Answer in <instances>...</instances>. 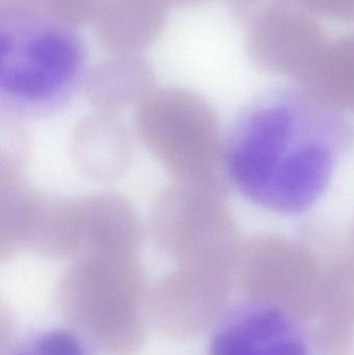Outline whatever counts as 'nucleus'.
Here are the masks:
<instances>
[{
  "label": "nucleus",
  "instance_id": "39448f33",
  "mask_svg": "<svg viewBox=\"0 0 354 355\" xmlns=\"http://www.w3.org/2000/svg\"><path fill=\"white\" fill-rule=\"evenodd\" d=\"M224 194L222 190L176 182L156 196L150 232L154 243L177 266L237 277L243 242Z\"/></svg>",
  "mask_w": 354,
  "mask_h": 355
},
{
  "label": "nucleus",
  "instance_id": "4468645a",
  "mask_svg": "<svg viewBox=\"0 0 354 355\" xmlns=\"http://www.w3.org/2000/svg\"><path fill=\"white\" fill-rule=\"evenodd\" d=\"M297 80L299 89L321 105L342 114L354 112V33L328 42Z\"/></svg>",
  "mask_w": 354,
  "mask_h": 355
},
{
  "label": "nucleus",
  "instance_id": "2eb2a0df",
  "mask_svg": "<svg viewBox=\"0 0 354 355\" xmlns=\"http://www.w3.org/2000/svg\"><path fill=\"white\" fill-rule=\"evenodd\" d=\"M44 196L21 166L0 164V260L26 250Z\"/></svg>",
  "mask_w": 354,
  "mask_h": 355
},
{
  "label": "nucleus",
  "instance_id": "a211bd4d",
  "mask_svg": "<svg viewBox=\"0 0 354 355\" xmlns=\"http://www.w3.org/2000/svg\"><path fill=\"white\" fill-rule=\"evenodd\" d=\"M168 1L170 2V6L177 4V6H197L211 1V0H168Z\"/></svg>",
  "mask_w": 354,
  "mask_h": 355
},
{
  "label": "nucleus",
  "instance_id": "7ed1b4c3",
  "mask_svg": "<svg viewBox=\"0 0 354 355\" xmlns=\"http://www.w3.org/2000/svg\"><path fill=\"white\" fill-rule=\"evenodd\" d=\"M148 295L139 254L81 252L55 290L62 316L96 348L134 355L145 337Z\"/></svg>",
  "mask_w": 354,
  "mask_h": 355
},
{
  "label": "nucleus",
  "instance_id": "9b49d317",
  "mask_svg": "<svg viewBox=\"0 0 354 355\" xmlns=\"http://www.w3.org/2000/svg\"><path fill=\"white\" fill-rule=\"evenodd\" d=\"M170 6L168 0H99L91 26L110 54H141L163 33Z\"/></svg>",
  "mask_w": 354,
  "mask_h": 355
},
{
  "label": "nucleus",
  "instance_id": "f257e3e1",
  "mask_svg": "<svg viewBox=\"0 0 354 355\" xmlns=\"http://www.w3.org/2000/svg\"><path fill=\"white\" fill-rule=\"evenodd\" d=\"M351 129L342 112L299 87L251 104L224 147V171L247 200L278 214L306 212L330 185Z\"/></svg>",
  "mask_w": 354,
  "mask_h": 355
},
{
  "label": "nucleus",
  "instance_id": "f3484780",
  "mask_svg": "<svg viewBox=\"0 0 354 355\" xmlns=\"http://www.w3.org/2000/svg\"><path fill=\"white\" fill-rule=\"evenodd\" d=\"M313 16L339 21H354V0H285Z\"/></svg>",
  "mask_w": 354,
  "mask_h": 355
},
{
  "label": "nucleus",
  "instance_id": "423d86ee",
  "mask_svg": "<svg viewBox=\"0 0 354 355\" xmlns=\"http://www.w3.org/2000/svg\"><path fill=\"white\" fill-rule=\"evenodd\" d=\"M324 258L309 244L284 236L243 242L237 286L251 302L276 306L293 318L315 315L324 279Z\"/></svg>",
  "mask_w": 354,
  "mask_h": 355
},
{
  "label": "nucleus",
  "instance_id": "1a4fd4ad",
  "mask_svg": "<svg viewBox=\"0 0 354 355\" xmlns=\"http://www.w3.org/2000/svg\"><path fill=\"white\" fill-rule=\"evenodd\" d=\"M294 320L281 309L249 300L216 321L209 355H310Z\"/></svg>",
  "mask_w": 354,
  "mask_h": 355
},
{
  "label": "nucleus",
  "instance_id": "0eeeda50",
  "mask_svg": "<svg viewBox=\"0 0 354 355\" xmlns=\"http://www.w3.org/2000/svg\"><path fill=\"white\" fill-rule=\"evenodd\" d=\"M234 286L237 277L232 273L177 266L149 290L148 314L166 337L191 339L224 314Z\"/></svg>",
  "mask_w": 354,
  "mask_h": 355
},
{
  "label": "nucleus",
  "instance_id": "20e7f679",
  "mask_svg": "<svg viewBox=\"0 0 354 355\" xmlns=\"http://www.w3.org/2000/svg\"><path fill=\"white\" fill-rule=\"evenodd\" d=\"M137 135L177 182L224 190V147L211 104L183 87L154 89L135 114Z\"/></svg>",
  "mask_w": 354,
  "mask_h": 355
},
{
  "label": "nucleus",
  "instance_id": "6e6552de",
  "mask_svg": "<svg viewBox=\"0 0 354 355\" xmlns=\"http://www.w3.org/2000/svg\"><path fill=\"white\" fill-rule=\"evenodd\" d=\"M242 20L249 58L266 72L299 78L330 42L315 16L291 2H266Z\"/></svg>",
  "mask_w": 354,
  "mask_h": 355
},
{
  "label": "nucleus",
  "instance_id": "f03ea898",
  "mask_svg": "<svg viewBox=\"0 0 354 355\" xmlns=\"http://www.w3.org/2000/svg\"><path fill=\"white\" fill-rule=\"evenodd\" d=\"M87 73L77 27L31 0H0V96L8 110L54 112L85 85Z\"/></svg>",
  "mask_w": 354,
  "mask_h": 355
},
{
  "label": "nucleus",
  "instance_id": "dca6fc26",
  "mask_svg": "<svg viewBox=\"0 0 354 355\" xmlns=\"http://www.w3.org/2000/svg\"><path fill=\"white\" fill-rule=\"evenodd\" d=\"M95 346L76 329L35 331L8 348V355H96Z\"/></svg>",
  "mask_w": 354,
  "mask_h": 355
},
{
  "label": "nucleus",
  "instance_id": "9d476101",
  "mask_svg": "<svg viewBox=\"0 0 354 355\" xmlns=\"http://www.w3.org/2000/svg\"><path fill=\"white\" fill-rule=\"evenodd\" d=\"M71 162L95 181H114L130 168L134 156L132 135L114 114L97 112L78 123L69 141Z\"/></svg>",
  "mask_w": 354,
  "mask_h": 355
},
{
  "label": "nucleus",
  "instance_id": "ddd939ff",
  "mask_svg": "<svg viewBox=\"0 0 354 355\" xmlns=\"http://www.w3.org/2000/svg\"><path fill=\"white\" fill-rule=\"evenodd\" d=\"M153 70L141 53L110 54L87 73L85 94L96 110L114 114L139 106L154 91Z\"/></svg>",
  "mask_w": 354,
  "mask_h": 355
},
{
  "label": "nucleus",
  "instance_id": "f8f14e48",
  "mask_svg": "<svg viewBox=\"0 0 354 355\" xmlns=\"http://www.w3.org/2000/svg\"><path fill=\"white\" fill-rule=\"evenodd\" d=\"M78 208L81 235L79 254H139L141 221L129 200L118 194H96L78 198Z\"/></svg>",
  "mask_w": 354,
  "mask_h": 355
}]
</instances>
